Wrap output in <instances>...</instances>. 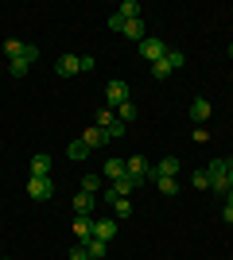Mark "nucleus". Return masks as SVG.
Returning a JSON list of instances; mask_svg holds the SVG:
<instances>
[{
	"mask_svg": "<svg viewBox=\"0 0 233 260\" xmlns=\"http://www.w3.org/2000/svg\"><path fill=\"white\" fill-rule=\"evenodd\" d=\"M229 167H233L229 159H214L210 163V190H214V194H222V198L233 190V186H229Z\"/></svg>",
	"mask_w": 233,
	"mask_h": 260,
	"instance_id": "f257e3e1",
	"label": "nucleus"
},
{
	"mask_svg": "<svg viewBox=\"0 0 233 260\" xmlns=\"http://www.w3.org/2000/svg\"><path fill=\"white\" fill-rule=\"evenodd\" d=\"M187 66V54L175 51V47H167V54L159 58V62H152V78H167L171 70H183Z\"/></svg>",
	"mask_w": 233,
	"mask_h": 260,
	"instance_id": "f03ea898",
	"label": "nucleus"
},
{
	"mask_svg": "<svg viewBox=\"0 0 233 260\" xmlns=\"http://www.w3.org/2000/svg\"><path fill=\"white\" fill-rule=\"evenodd\" d=\"M105 101H109V105H117V109H121L124 101H132V93H128V82H121V78H113L109 86H105Z\"/></svg>",
	"mask_w": 233,
	"mask_h": 260,
	"instance_id": "7ed1b4c3",
	"label": "nucleus"
},
{
	"mask_svg": "<svg viewBox=\"0 0 233 260\" xmlns=\"http://www.w3.org/2000/svg\"><path fill=\"white\" fill-rule=\"evenodd\" d=\"M136 51H140V58H148V62H159V58L167 54V43H163V39H152V35H148L144 43H136Z\"/></svg>",
	"mask_w": 233,
	"mask_h": 260,
	"instance_id": "20e7f679",
	"label": "nucleus"
},
{
	"mask_svg": "<svg viewBox=\"0 0 233 260\" xmlns=\"http://www.w3.org/2000/svg\"><path fill=\"white\" fill-rule=\"evenodd\" d=\"M27 194L31 198H55V179H27Z\"/></svg>",
	"mask_w": 233,
	"mask_h": 260,
	"instance_id": "39448f33",
	"label": "nucleus"
},
{
	"mask_svg": "<svg viewBox=\"0 0 233 260\" xmlns=\"http://www.w3.org/2000/svg\"><path fill=\"white\" fill-rule=\"evenodd\" d=\"M175 175H179V159L175 155H163V159L152 167V183L155 179H175Z\"/></svg>",
	"mask_w": 233,
	"mask_h": 260,
	"instance_id": "423d86ee",
	"label": "nucleus"
},
{
	"mask_svg": "<svg viewBox=\"0 0 233 260\" xmlns=\"http://www.w3.org/2000/svg\"><path fill=\"white\" fill-rule=\"evenodd\" d=\"M124 171L132 175V179H140V183H152V167H148L140 155H132V159H124Z\"/></svg>",
	"mask_w": 233,
	"mask_h": 260,
	"instance_id": "0eeeda50",
	"label": "nucleus"
},
{
	"mask_svg": "<svg viewBox=\"0 0 233 260\" xmlns=\"http://www.w3.org/2000/svg\"><path fill=\"white\" fill-rule=\"evenodd\" d=\"M51 155L47 152H39V155H31V179H51Z\"/></svg>",
	"mask_w": 233,
	"mask_h": 260,
	"instance_id": "6e6552de",
	"label": "nucleus"
},
{
	"mask_svg": "<svg viewBox=\"0 0 233 260\" xmlns=\"http://www.w3.org/2000/svg\"><path fill=\"white\" fill-rule=\"evenodd\" d=\"M55 70H58L62 78H74V74H82V58H78V54H62Z\"/></svg>",
	"mask_w": 233,
	"mask_h": 260,
	"instance_id": "1a4fd4ad",
	"label": "nucleus"
},
{
	"mask_svg": "<svg viewBox=\"0 0 233 260\" xmlns=\"http://www.w3.org/2000/svg\"><path fill=\"white\" fill-rule=\"evenodd\" d=\"M93 206H97V194L78 190V198H74V214H78V217H89V214H93Z\"/></svg>",
	"mask_w": 233,
	"mask_h": 260,
	"instance_id": "9d476101",
	"label": "nucleus"
},
{
	"mask_svg": "<svg viewBox=\"0 0 233 260\" xmlns=\"http://www.w3.org/2000/svg\"><path fill=\"white\" fill-rule=\"evenodd\" d=\"M190 120H194V124H206V120H210V101H206V98L190 101Z\"/></svg>",
	"mask_w": 233,
	"mask_h": 260,
	"instance_id": "9b49d317",
	"label": "nucleus"
},
{
	"mask_svg": "<svg viewBox=\"0 0 233 260\" xmlns=\"http://www.w3.org/2000/svg\"><path fill=\"white\" fill-rule=\"evenodd\" d=\"M109 186H113V194H117V198H128L136 186H144V183H140V179H132V175H124V179H117V183H109Z\"/></svg>",
	"mask_w": 233,
	"mask_h": 260,
	"instance_id": "f8f14e48",
	"label": "nucleus"
},
{
	"mask_svg": "<svg viewBox=\"0 0 233 260\" xmlns=\"http://www.w3.org/2000/svg\"><path fill=\"white\" fill-rule=\"evenodd\" d=\"M74 237H78V245H86L93 237V217H74Z\"/></svg>",
	"mask_w": 233,
	"mask_h": 260,
	"instance_id": "ddd939ff",
	"label": "nucleus"
},
{
	"mask_svg": "<svg viewBox=\"0 0 233 260\" xmlns=\"http://www.w3.org/2000/svg\"><path fill=\"white\" fill-rule=\"evenodd\" d=\"M124 159H109L105 167H101V179H109V183H117V179H124Z\"/></svg>",
	"mask_w": 233,
	"mask_h": 260,
	"instance_id": "4468645a",
	"label": "nucleus"
},
{
	"mask_svg": "<svg viewBox=\"0 0 233 260\" xmlns=\"http://www.w3.org/2000/svg\"><path fill=\"white\" fill-rule=\"evenodd\" d=\"M93 237L113 241V237H117V221H113V217H105V221H93Z\"/></svg>",
	"mask_w": 233,
	"mask_h": 260,
	"instance_id": "2eb2a0df",
	"label": "nucleus"
},
{
	"mask_svg": "<svg viewBox=\"0 0 233 260\" xmlns=\"http://www.w3.org/2000/svg\"><path fill=\"white\" fill-rule=\"evenodd\" d=\"M121 35H128V39H136V43H144V39H148L144 20H124V31H121Z\"/></svg>",
	"mask_w": 233,
	"mask_h": 260,
	"instance_id": "dca6fc26",
	"label": "nucleus"
},
{
	"mask_svg": "<svg viewBox=\"0 0 233 260\" xmlns=\"http://www.w3.org/2000/svg\"><path fill=\"white\" fill-rule=\"evenodd\" d=\"M117 16H121V20H140L144 8H140V0H124L121 8H117Z\"/></svg>",
	"mask_w": 233,
	"mask_h": 260,
	"instance_id": "f3484780",
	"label": "nucleus"
},
{
	"mask_svg": "<svg viewBox=\"0 0 233 260\" xmlns=\"http://www.w3.org/2000/svg\"><path fill=\"white\" fill-rule=\"evenodd\" d=\"M82 140H86L89 148H105V144H109V136H105V128H97V124H93V128H86V136H82Z\"/></svg>",
	"mask_w": 233,
	"mask_h": 260,
	"instance_id": "a211bd4d",
	"label": "nucleus"
},
{
	"mask_svg": "<svg viewBox=\"0 0 233 260\" xmlns=\"http://www.w3.org/2000/svg\"><path fill=\"white\" fill-rule=\"evenodd\" d=\"M86 252L93 260H105V252H109V241H101V237H89L86 241Z\"/></svg>",
	"mask_w": 233,
	"mask_h": 260,
	"instance_id": "6ab92c4d",
	"label": "nucleus"
},
{
	"mask_svg": "<svg viewBox=\"0 0 233 260\" xmlns=\"http://www.w3.org/2000/svg\"><path fill=\"white\" fill-rule=\"evenodd\" d=\"M89 152H93V148H89L86 140H74V144L66 148V155H70V159H89Z\"/></svg>",
	"mask_w": 233,
	"mask_h": 260,
	"instance_id": "aec40b11",
	"label": "nucleus"
},
{
	"mask_svg": "<svg viewBox=\"0 0 233 260\" xmlns=\"http://www.w3.org/2000/svg\"><path fill=\"white\" fill-rule=\"evenodd\" d=\"M82 190H86V194H97V190H101V175L97 171L82 175Z\"/></svg>",
	"mask_w": 233,
	"mask_h": 260,
	"instance_id": "412c9836",
	"label": "nucleus"
},
{
	"mask_svg": "<svg viewBox=\"0 0 233 260\" xmlns=\"http://www.w3.org/2000/svg\"><path fill=\"white\" fill-rule=\"evenodd\" d=\"M155 190H159V194H179V179H155Z\"/></svg>",
	"mask_w": 233,
	"mask_h": 260,
	"instance_id": "4be33fe9",
	"label": "nucleus"
},
{
	"mask_svg": "<svg viewBox=\"0 0 233 260\" xmlns=\"http://www.w3.org/2000/svg\"><path fill=\"white\" fill-rule=\"evenodd\" d=\"M109 206H113V214H117V217H132V202H128V198H113Z\"/></svg>",
	"mask_w": 233,
	"mask_h": 260,
	"instance_id": "5701e85b",
	"label": "nucleus"
},
{
	"mask_svg": "<svg viewBox=\"0 0 233 260\" xmlns=\"http://www.w3.org/2000/svg\"><path fill=\"white\" fill-rule=\"evenodd\" d=\"M117 120H121V124H132V120H136V105H132V101H124V105L117 109Z\"/></svg>",
	"mask_w": 233,
	"mask_h": 260,
	"instance_id": "b1692460",
	"label": "nucleus"
},
{
	"mask_svg": "<svg viewBox=\"0 0 233 260\" xmlns=\"http://www.w3.org/2000/svg\"><path fill=\"white\" fill-rule=\"evenodd\" d=\"M23 47H27V43H20V39H4V54H8V62H12V58H20Z\"/></svg>",
	"mask_w": 233,
	"mask_h": 260,
	"instance_id": "393cba45",
	"label": "nucleus"
},
{
	"mask_svg": "<svg viewBox=\"0 0 233 260\" xmlns=\"http://www.w3.org/2000/svg\"><path fill=\"white\" fill-rule=\"evenodd\" d=\"M117 120V109H97V128H109Z\"/></svg>",
	"mask_w": 233,
	"mask_h": 260,
	"instance_id": "a878e982",
	"label": "nucleus"
},
{
	"mask_svg": "<svg viewBox=\"0 0 233 260\" xmlns=\"http://www.w3.org/2000/svg\"><path fill=\"white\" fill-rule=\"evenodd\" d=\"M124 132H128V124H121V120H113L109 128H105V136H109V140H121Z\"/></svg>",
	"mask_w": 233,
	"mask_h": 260,
	"instance_id": "bb28decb",
	"label": "nucleus"
},
{
	"mask_svg": "<svg viewBox=\"0 0 233 260\" xmlns=\"http://www.w3.org/2000/svg\"><path fill=\"white\" fill-rule=\"evenodd\" d=\"M190 186L206 190V186H210V171H194V175H190Z\"/></svg>",
	"mask_w": 233,
	"mask_h": 260,
	"instance_id": "cd10ccee",
	"label": "nucleus"
},
{
	"mask_svg": "<svg viewBox=\"0 0 233 260\" xmlns=\"http://www.w3.org/2000/svg\"><path fill=\"white\" fill-rule=\"evenodd\" d=\"M8 74L12 78H23V74H27V62H23V58H12V62H8Z\"/></svg>",
	"mask_w": 233,
	"mask_h": 260,
	"instance_id": "c85d7f7f",
	"label": "nucleus"
},
{
	"mask_svg": "<svg viewBox=\"0 0 233 260\" xmlns=\"http://www.w3.org/2000/svg\"><path fill=\"white\" fill-rule=\"evenodd\" d=\"M70 260H89V252H86V245H74V249H70Z\"/></svg>",
	"mask_w": 233,
	"mask_h": 260,
	"instance_id": "c756f323",
	"label": "nucleus"
},
{
	"mask_svg": "<svg viewBox=\"0 0 233 260\" xmlns=\"http://www.w3.org/2000/svg\"><path fill=\"white\" fill-rule=\"evenodd\" d=\"M222 221H225V225H233V206H225V210H222Z\"/></svg>",
	"mask_w": 233,
	"mask_h": 260,
	"instance_id": "7c9ffc66",
	"label": "nucleus"
},
{
	"mask_svg": "<svg viewBox=\"0 0 233 260\" xmlns=\"http://www.w3.org/2000/svg\"><path fill=\"white\" fill-rule=\"evenodd\" d=\"M225 206H233V190H229V194H225Z\"/></svg>",
	"mask_w": 233,
	"mask_h": 260,
	"instance_id": "2f4dec72",
	"label": "nucleus"
},
{
	"mask_svg": "<svg viewBox=\"0 0 233 260\" xmlns=\"http://www.w3.org/2000/svg\"><path fill=\"white\" fill-rule=\"evenodd\" d=\"M229 186H233V167H229Z\"/></svg>",
	"mask_w": 233,
	"mask_h": 260,
	"instance_id": "473e14b6",
	"label": "nucleus"
},
{
	"mask_svg": "<svg viewBox=\"0 0 233 260\" xmlns=\"http://www.w3.org/2000/svg\"><path fill=\"white\" fill-rule=\"evenodd\" d=\"M229 58H233V43H229Z\"/></svg>",
	"mask_w": 233,
	"mask_h": 260,
	"instance_id": "72a5a7b5",
	"label": "nucleus"
},
{
	"mask_svg": "<svg viewBox=\"0 0 233 260\" xmlns=\"http://www.w3.org/2000/svg\"><path fill=\"white\" fill-rule=\"evenodd\" d=\"M89 260H93V256H89Z\"/></svg>",
	"mask_w": 233,
	"mask_h": 260,
	"instance_id": "f704fd0d",
	"label": "nucleus"
}]
</instances>
